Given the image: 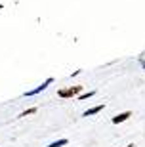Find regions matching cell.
<instances>
[{"label": "cell", "mask_w": 145, "mask_h": 147, "mask_svg": "<svg viewBox=\"0 0 145 147\" xmlns=\"http://www.w3.org/2000/svg\"><path fill=\"white\" fill-rule=\"evenodd\" d=\"M96 96V90H92V92H88V94H78L76 98H78V101H86L88 98H94Z\"/></svg>", "instance_id": "5"}, {"label": "cell", "mask_w": 145, "mask_h": 147, "mask_svg": "<svg viewBox=\"0 0 145 147\" xmlns=\"http://www.w3.org/2000/svg\"><path fill=\"white\" fill-rule=\"evenodd\" d=\"M80 92H82V86H71V88L57 90V96H59V98H63V99H69V98H76Z\"/></svg>", "instance_id": "1"}, {"label": "cell", "mask_w": 145, "mask_h": 147, "mask_svg": "<svg viewBox=\"0 0 145 147\" xmlns=\"http://www.w3.org/2000/svg\"><path fill=\"white\" fill-rule=\"evenodd\" d=\"M140 65H141V67L145 69V59H140Z\"/></svg>", "instance_id": "8"}, {"label": "cell", "mask_w": 145, "mask_h": 147, "mask_svg": "<svg viewBox=\"0 0 145 147\" xmlns=\"http://www.w3.org/2000/svg\"><path fill=\"white\" fill-rule=\"evenodd\" d=\"M67 143H69V140H57V142L50 143V145H46V147H63V145H67Z\"/></svg>", "instance_id": "6"}, {"label": "cell", "mask_w": 145, "mask_h": 147, "mask_svg": "<svg viewBox=\"0 0 145 147\" xmlns=\"http://www.w3.org/2000/svg\"><path fill=\"white\" fill-rule=\"evenodd\" d=\"M126 147H134V143H130V145H126Z\"/></svg>", "instance_id": "9"}, {"label": "cell", "mask_w": 145, "mask_h": 147, "mask_svg": "<svg viewBox=\"0 0 145 147\" xmlns=\"http://www.w3.org/2000/svg\"><path fill=\"white\" fill-rule=\"evenodd\" d=\"M52 82H54V78L50 76V78H46V80H44L42 84H40V86H36V88H34V90H29V92H25V94H23V96H25V98H32V96H36V94L44 92V90H46V88H48L50 84H52Z\"/></svg>", "instance_id": "2"}, {"label": "cell", "mask_w": 145, "mask_h": 147, "mask_svg": "<svg viewBox=\"0 0 145 147\" xmlns=\"http://www.w3.org/2000/svg\"><path fill=\"white\" fill-rule=\"evenodd\" d=\"M130 117H132V113H130V111H124V113H118L117 117H113V124H120V122H124V120H128Z\"/></svg>", "instance_id": "3"}, {"label": "cell", "mask_w": 145, "mask_h": 147, "mask_svg": "<svg viewBox=\"0 0 145 147\" xmlns=\"http://www.w3.org/2000/svg\"><path fill=\"white\" fill-rule=\"evenodd\" d=\"M103 107H105V105H96V107H92V109H88V111H84V113H82V117H92V115H97L99 113V111H103Z\"/></svg>", "instance_id": "4"}, {"label": "cell", "mask_w": 145, "mask_h": 147, "mask_svg": "<svg viewBox=\"0 0 145 147\" xmlns=\"http://www.w3.org/2000/svg\"><path fill=\"white\" fill-rule=\"evenodd\" d=\"M36 107H31V109H27V111H23V113L21 115H19V117H27V115H34V113H36Z\"/></svg>", "instance_id": "7"}]
</instances>
